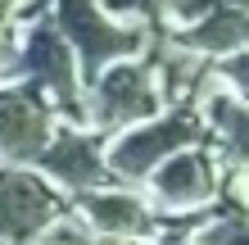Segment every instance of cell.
Wrapping results in <instances>:
<instances>
[{
  "label": "cell",
  "instance_id": "6da1fadb",
  "mask_svg": "<svg viewBox=\"0 0 249 245\" xmlns=\"http://www.w3.org/2000/svg\"><path fill=\"white\" fill-rule=\"evenodd\" d=\"M14 41H18V82L32 86L54 109L59 123L86 127V86H82V73H77V59H72L68 41L50 23V14H36V19L18 23Z\"/></svg>",
  "mask_w": 249,
  "mask_h": 245
},
{
  "label": "cell",
  "instance_id": "7a4b0ae2",
  "mask_svg": "<svg viewBox=\"0 0 249 245\" xmlns=\"http://www.w3.org/2000/svg\"><path fill=\"white\" fill-rule=\"evenodd\" d=\"M50 23L59 27V37L68 41L72 59H77L82 86L100 77L109 64L118 59H136L150 46V32L136 23H123L100 5V0H50Z\"/></svg>",
  "mask_w": 249,
  "mask_h": 245
},
{
  "label": "cell",
  "instance_id": "3957f363",
  "mask_svg": "<svg viewBox=\"0 0 249 245\" xmlns=\"http://www.w3.org/2000/svg\"><path fill=\"white\" fill-rule=\"evenodd\" d=\"M190 146H204V127L195 118L190 105H177V109H163L154 118H145L127 132L109 136L105 141V168H109V182H123V186H145V177L181 154Z\"/></svg>",
  "mask_w": 249,
  "mask_h": 245
},
{
  "label": "cell",
  "instance_id": "277c9868",
  "mask_svg": "<svg viewBox=\"0 0 249 245\" xmlns=\"http://www.w3.org/2000/svg\"><path fill=\"white\" fill-rule=\"evenodd\" d=\"M154 113H163V95L154 86V73L145 64V55L118 59L100 77L86 82V127L100 132L105 141L145 123V118H154Z\"/></svg>",
  "mask_w": 249,
  "mask_h": 245
},
{
  "label": "cell",
  "instance_id": "5b68a950",
  "mask_svg": "<svg viewBox=\"0 0 249 245\" xmlns=\"http://www.w3.org/2000/svg\"><path fill=\"white\" fill-rule=\"evenodd\" d=\"M145 200L159 218H199L217 205L222 191V159L209 146H190L181 154L163 159L145 177Z\"/></svg>",
  "mask_w": 249,
  "mask_h": 245
},
{
  "label": "cell",
  "instance_id": "8992f818",
  "mask_svg": "<svg viewBox=\"0 0 249 245\" xmlns=\"http://www.w3.org/2000/svg\"><path fill=\"white\" fill-rule=\"evenodd\" d=\"M32 172L41 182H50L64 200H77L95 186H109L105 136L91 132V127H77V123H54L50 141L32 159Z\"/></svg>",
  "mask_w": 249,
  "mask_h": 245
},
{
  "label": "cell",
  "instance_id": "52a82bcc",
  "mask_svg": "<svg viewBox=\"0 0 249 245\" xmlns=\"http://www.w3.org/2000/svg\"><path fill=\"white\" fill-rule=\"evenodd\" d=\"M59 209H68V200L50 182H41L32 168L0 164V245H32Z\"/></svg>",
  "mask_w": 249,
  "mask_h": 245
},
{
  "label": "cell",
  "instance_id": "ba28073f",
  "mask_svg": "<svg viewBox=\"0 0 249 245\" xmlns=\"http://www.w3.org/2000/svg\"><path fill=\"white\" fill-rule=\"evenodd\" d=\"M54 123H59L54 109L32 86H23V82L0 86V164L32 168V159L54 132Z\"/></svg>",
  "mask_w": 249,
  "mask_h": 245
},
{
  "label": "cell",
  "instance_id": "9c48e42d",
  "mask_svg": "<svg viewBox=\"0 0 249 245\" xmlns=\"http://www.w3.org/2000/svg\"><path fill=\"white\" fill-rule=\"evenodd\" d=\"M72 209L82 213V223L95 232V241H131V236H154L159 232V213L150 209L141 186H95L77 200H68Z\"/></svg>",
  "mask_w": 249,
  "mask_h": 245
},
{
  "label": "cell",
  "instance_id": "30bf717a",
  "mask_svg": "<svg viewBox=\"0 0 249 245\" xmlns=\"http://www.w3.org/2000/svg\"><path fill=\"white\" fill-rule=\"evenodd\" d=\"M195 118L204 127V146H209L222 164H245V123H249V105L240 91L222 86L213 73L204 82V91L195 95Z\"/></svg>",
  "mask_w": 249,
  "mask_h": 245
},
{
  "label": "cell",
  "instance_id": "8fae6325",
  "mask_svg": "<svg viewBox=\"0 0 249 245\" xmlns=\"http://www.w3.org/2000/svg\"><path fill=\"white\" fill-rule=\"evenodd\" d=\"M245 37H249L245 32V0H222V5L204 9L199 19H190V23L163 32V41L181 46L186 55H195V59H204V64L245 50Z\"/></svg>",
  "mask_w": 249,
  "mask_h": 245
},
{
  "label": "cell",
  "instance_id": "7c38bea8",
  "mask_svg": "<svg viewBox=\"0 0 249 245\" xmlns=\"http://www.w3.org/2000/svg\"><path fill=\"white\" fill-rule=\"evenodd\" d=\"M190 245H245V209L236 205H213L190 223Z\"/></svg>",
  "mask_w": 249,
  "mask_h": 245
},
{
  "label": "cell",
  "instance_id": "4fadbf2b",
  "mask_svg": "<svg viewBox=\"0 0 249 245\" xmlns=\"http://www.w3.org/2000/svg\"><path fill=\"white\" fill-rule=\"evenodd\" d=\"M32 245H95V232L82 223V213L68 205V209H59V213H54V218L32 236Z\"/></svg>",
  "mask_w": 249,
  "mask_h": 245
}]
</instances>
